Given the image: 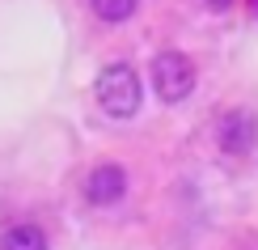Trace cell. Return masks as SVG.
Here are the masks:
<instances>
[{
	"mask_svg": "<svg viewBox=\"0 0 258 250\" xmlns=\"http://www.w3.org/2000/svg\"><path fill=\"white\" fill-rule=\"evenodd\" d=\"M85 204H93V208H110V204H119L127 195V170L114 166V161H102V166H93L85 174Z\"/></svg>",
	"mask_w": 258,
	"mask_h": 250,
	"instance_id": "277c9868",
	"label": "cell"
},
{
	"mask_svg": "<svg viewBox=\"0 0 258 250\" xmlns=\"http://www.w3.org/2000/svg\"><path fill=\"white\" fill-rule=\"evenodd\" d=\"M216 144L229 157H250L254 144H258V119L250 111H241V106L237 111H224L220 123H216Z\"/></svg>",
	"mask_w": 258,
	"mask_h": 250,
	"instance_id": "3957f363",
	"label": "cell"
},
{
	"mask_svg": "<svg viewBox=\"0 0 258 250\" xmlns=\"http://www.w3.org/2000/svg\"><path fill=\"white\" fill-rule=\"evenodd\" d=\"M0 250H47V233L34 221H17L0 233Z\"/></svg>",
	"mask_w": 258,
	"mask_h": 250,
	"instance_id": "5b68a950",
	"label": "cell"
},
{
	"mask_svg": "<svg viewBox=\"0 0 258 250\" xmlns=\"http://www.w3.org/2000/svg\"><path fill=\"white\" fill-rule=\"evenodd\" d=\"M93 97L110 119H136L140 102H144V85H140V72L132 64H106L93 81Z\"/></svg>",
	"mask_w": 258,
	"mask_h": 250,
	"instance_id": "6da1fadb",
	"label": "cell"
},
{
	"mask_svg": "<svg viewBox=\"0 0 258 250\" xmlns=\"http://www.w3.org/2000/svg\"><path fill=\"white\" fill-rule=\"evenodd\" d=\"M195 64H190V56H182V51H157L153 56V89L161 102H186L190 93H195Z\"/></svg>",
	"mask_w": 258,
	"mask_h": 250,
	"instance_id": "7a4b0ae2",
	"label": "cell"
},
{
	"mask_svg": "<svg viewBox=\"0 0 258 250\" xmlns=\"http://www.w3.org/2000/svg\"><path fill=\"white\" fill-rule=\"evenodd\" d=\"M140 9V0H89V13L106 21V26H123V21H132Z\"/></svg>",
	"mask_w": 258,
	"mask_h": 250,
	"instance_id": "8992f818",
	"label": "cell"
},
{
	"mask_svg": "<svg viewBox=\"0 0 258 250\" xmlns=\"http://www.w3.org/2000/svg\"><path fill=\"white\" fill-rule=\"evenodd\" d=\"M208 9H216V13H224V9H233V0H203Z\"/></svg>",
	"mask_w": 258,
	"mask_h": 250,
	"instance_id": "52a82bcc",
	"label": "cell"
}]
</instances>
